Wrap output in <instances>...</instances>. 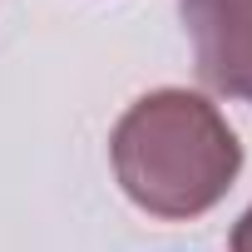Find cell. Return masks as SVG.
Returning <instances> with one entry per match:
<instances>
[{
  "mask_svg": "<svg viewBox=\"0 0 252 252\" xmlns=\"http://www.w3.org/2000/svg\"><path fill=\"white\" fill-rule=\"evenodd\" d=\"M109 158L124 198L163 222L213 213L242 173L232 124L193 89H154L134 99L109 134Z\"/></svg>",
  "mask_w": 252,
  "mask_h": 252,
  "instance_id": "cell-1",
  "label": "cell"
},
{
  "mask_svg": "<svg viewBox=\"0 0 252 252\" xmlns=\"http://www.w3.org/2000/svg\"><path fill=\"white\" fill-rule=\"evenodd\" d=\"M178 15L198 79L222 99L252 104V0H178Z\"/></svg>",
  "mask_w": 252,
  "mask_h": 252,
  "instance_id": "cell-2",
  "label": "cell"
},
{
  "mask_svg": "<svg viewBox=\"0 0 252 252\" xmlns=\"http://www.w3.org/2000/svg\"><path fill=\"white\" fill-rule=\"evenodd\" d=\"M227 247H232V252H252V208H247V213L232 222V237H227Z\"/></svg>",
  "mask_w": 252,
  "mask_h": 252,
  "instance_id": "cell-3",
  "label": "cell"
}]
</instances>
